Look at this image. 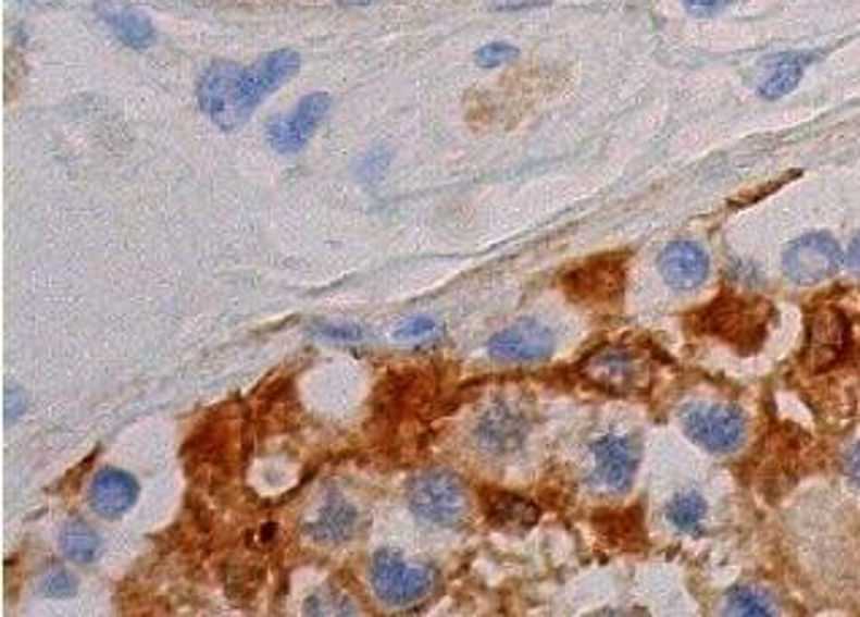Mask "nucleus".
Here are the masks:
<instances>
[{"label": "nucleus", "mask_w": 860, "mask_h": 617, "mask_svg": "<svg viewBox=\"0 0 860 617\" xmlns=\"http://www.w3.org/2000/svg\"><path fill=\"white\" fill-rule=\"evenodd\" d=\"M41 593L49 599H71L76 596V580L63 566H49L41 577Z\"/></svg>", "instance_id": "nucleus-23"}, {"label": "nucleus", "mask_w": 860, "mask_h": 617, "mask_svg": "<svg viewBox=\"0 0 860 617\" xmlns=\"http://www.w3.org/2000/svg\"><path fill=\"white\" fill-rule=\"evenodd\" d=\"M103 11V20L107 25L114 30V36L120 38L122 44L133 49H147L152 47L154 41V27L149 25L147 16H141L138 11L125 9V5H107Z\"/></svg>", "instance_id": "nucleus-19"}, {"label": "nucleus", "mask_w": 860, "mask_h": 617, "mask_svg": "<svg viewBox=\"0 0 860 617\" xmlns=\"http://www.w3.org/2000/svg\"><path fill=\"white\" fill-rule=\"evenodd\" d=\"M552 349L554 333L536 320H518L487 342V353L501 363H541Z\"/></svg>", "instance_id": "nucleus-8"}, {"label": "nucleus", "mask_w": 860, "mask_h": 617, "mask_svg": "<svg viewBox=\"0 0 860 617\" xmlns=\"http://www.w3.org/2000/svg\"><path fill=\"white\" fill-rule=\"evenodd\" d=\"M525 436H528V420L523 411L507 402L493 404L476 425V442L485 453L493 455L514 453L525 442Z\"/></svg>", "instance_id": "nucleus-10"}, {"label": "nucleus", "mask_w": 860, "mask_h": 617, "mask_svg": "<svg viewBox=\"0 0 860 617\" xmlns=\"http://www.w3.org/2000/svg\"><path fill=\"white\" fill-rule=\"evenodd\" d=\"M728 3H734V0H685L687 11H693V14H712Z\"/></svg>", "instance_id": "nucleus-28"}, {"label": "nucleus", "mask_w": 860, "mask_h": 617, "mask_svg": "<svg viewBox=\"0 0 860 617\" xmlns=\"http://www.w3.org/2000/svg\"><path fill=\"white\" fill-rule=\"evenodd\" d=\"M409 507L433 526L452 528L469 513V496L463 482L449 471H425L409 482Z\"/></svg>", "instance_id": "nucleus-4"}, {"label": "nucleus", "mask_w": 860, "mask_h": 617, "mask_svg": "<svg viewBox=\"0 0 860 617\" xmlns=\"http://www.w3.org/2000/svg\"><path fill=\"white\" fill-rule=\"evenodd\" d=\"M436 331H438L436 320H431V317H414V320L403 322L392 336H396V342H417V338L431 336V333Z\"/></svg>", "instance_id": "nucleus-26"}, {"label": "nucleus", "mask_w": 860, "mask_h": 617, "mask_svg": "<svg viewBox=\"0 0 860 617\" xmlns=\"http://www.w3.org/2000/svg\"><path fill=\"white\" fill-rule=\"evenodd\" d=\"M327 111H331V96H325V92L307 96L290 114L274 116L269 122V144L282 155L301 152L312 141L314 131L325 120Z\"/></svg>", "instance_id": "nucleus-7"}, {"label": "nucleus", "mask_w": 860, "mask_h": 617, "mask_svg": "<svg viewBox=\"0 0 860 617\" xmlns=\"http://www.w3.org/2000/svg\"><path fill=\"white\" fill-rule=\"evenodd\" d=\"M725 604H728L731 615H774L771 599L750 585L731 588L728 596H725Z\"/></svg>", "instance_id": "nucleus-22"}, {"label": "nucleus", "mask_w": 860, "mask_h": 617, "mask_svg": "<svg viewBox=\"0 0 860 617\" xmlns=\"http://www.w3.org/2000/svg\"><path fill=\"white\" fill-rule=\"evenodd\" d=\"M658 269L674 291H696L709 276V255L696 242H671L660 252Z\"/></svg>", "instance_id": "nucleus-12"}, {"label": "nucleus", "mask_w": 860, "mask_h": 617, "mask_svg": "<svg viewBox=\"0 0 860 617\" xmlns=\"http://www.w3.org/2000/svg\"><path fill=\"white\" fill-rule=\"evenodd\" d=\"M845 255H842L839 242L831 233H807L787 244L782 255V271L796 285H820L839 274Z\"/></svg>", "instance_id": "nucleus-6"}, {"label": "nucleus", "mask_w": 860, "mask_h": 617, "mask_svg": "<svg viewBox=\"0 0 860 617\" xmlns=\"http://www.w3.org/2000/svg\"><path fill=\"white\" fill-rule=\"evenodd\" d=\"M707 331L728 338L731 344L739 347H752L763 342L765 317L763 311L747 307L745 301H714V307L703 314Z\"/></svg>", "instance_id": "nucleus-11"}, {"label": "nucleus", "mask_w": 860, "mask_h": 617, "mask_svg": "<svg viewBox=\"0 0 860 617\" xmlns=\"http://www.w3.org/2000/svg\"><path fill=\"white\" fill-rule=\"evenodd\" d=\"M582 377L601 391L628 396V393L647 391L652 382V363L641 349L601 347L587 355L582 363Z\"/></svg>", "instance_id": "nucleus-2"}, {"label": "nucleus", "mask_w": 860, "mask_h": 617, "mask_svg": "<svg viewBox=\"0 0 860 617\" xmlns=\"http://www.w3.org/2000/svg\"><path fill=\"white\" fill-rule=\"evenodd\" d=\"M850 328L847 320L836 309H823L809 322V344H807V363L814 371L828 369L831 363L845 355Z\"/></svg>", "instance_id": "nucleus-14"}, {"label": "nucleus", "mask_w": 860, "mask_h": 617, "mask_svg": "<svg viewBox=\"0 0 860 617\" xmlns=\"http://www.w3.org/2000/svg\"><path fill=\"white\" fill-rule=\"evenodd\" d=\"M60 550L74 564H96L103 555V542L85 520H68L60 533Z\"/></svg>", "instance_id": "nucleus-20"}, {"label": "nucleus", "mask_w": 860, "mask_h": 617, "mask_svg": "<svg viewBox=\"0 0 860 617\" xmlns=\"http://www.w3.org/2000/svg\"><path fill=\"white\" fill-rule=\"evenodd\" d=\"M360 515L347 498L331 496L325 502V507L320 509L317 520H312L307 526V533L320 544H344L354 536L358 531Z\"/></svg>", "instance_id": "nucleus-15"}, {"label": "nucleus", "mask_w": 860, "mask_h": 617, "mask_svg": "<svg viewBox=\"0 0 860 617\" xmlns=\"http://www.w3.org/2000/svg\"><path fill=\"white\" fill-rule=\"evenodd\" d=\"M518 54L520 52L512 47V44L496 41V44H487V47H482L479 52H476V63H479L482 69H501V65L518 60Z\"/></svg>", "instance_id": "nucleus-25"}, {"label": "nucleus", "mask_w": 860, "mask_h": 617, "mask_svg": "<svg viewBox=\"0 0 860 617\" xmlns=\"http://www.w3.org/2000/svg\"><path fill=\"white\" fill-rule=\"evenodd\" d=\"M847 263H850V269L860 276V233L856 236V242H852L850 255H847Z\"/></svg>", "instance_id": "nucleus-30"}, {"label": "nucleus", "mask_w": 860, "mask_h": 617, "mask_svg": "<svg viewBox=\"0 0 860 617\" xmlns=\"http://www.w3.org/2000/svg\"><path fill=\"white\" fill-rule=\"evenodd\" d=\"M680 422L693 442L718 455L734 453L747 433L745 415L725 404H687L680 411Z\"/></svg>", "instance_id": "nucleus-5"}, {"label": "nucleus", "mask_w": 860, "mask_h": 617, "mask_svg": "<svg viewBox=\"0 0 860 617\" xmlns=\"http://www.w3.org/2000/svg\"><path fill=\"white\" fill-rule=\"evenodd\" d=\"M87 502H90L92 513L101 515L103 520H120L138 502L136 477L120 469H101L92 477Z\"/></svg>", "instance_id": "nucleus-13"}, {"label": "nucleus", "mask_w": 860, "mask_h": 617, "mask_svg": "<svg viewBox=\"0 0 860 617\" xmlns=\"http://www.w3.org/2000/svg\"><path fill=\"white\" fill-rule=\"evenodd\" d=\"M847 474H850V480L856 482V488L860 491V442L850 453V458H847Z\"/></svg>", "instance_id": "nucleus-29"}, {"label": "nucleus", "mask_w": 860, "mask_h": 617, "mask_svg": "<svg viewBox=\"0 0 860 617\" xmlns=\"http://www.w3.org/2000/svg\"><path fill=\"white\" fill-rule=\"evenodd\" d=\"M814 58H818V54H801V52H790L776 58L774 65H771L769 76H765L763 85H760V96H763L765 101H776V98L796 90L803 71H807V65L812 63Z\"/></svg>", "instance_id": "nucleus-18"}, {"label": "nucleus", "mask_w": 860, "mask_h": 617, "mask_svg": "<svg viewBox=\"0 0 860 617\" xmlns=\"http://www.w3.org/2000/svg\"><path fill=\"white\" fill-rule=\"evenodd\" d=\"M593 460H596V477L603 488L614 493L628 491L634 482L636 469L641 464V442L636 436H601L593 442Z\"/></svg>", "instance_id": "nucleus-9"}, {"label": "nucleus", "mask_w": 860, "mask_h": 617, "mask_svg": "<svg viewBox=\"0 0 860 617\" xmlns=\"http://www.w3.org/2000/svg\"><path fill=\"white\" fill-rule=\"evenodd\" d=\"M371 585L387 607H412L431 596L436 575L428 566H409L396 550H379L371 564Z\"/></svg>", "instance_id": "nucleus-3"}, {"label": "nucleus", "mask_w": 860, "mask_h": 617, "mask_svg": "<svg viewBox=\"0 0 860 617\" xmlns=\"http://www.w3.org/2000/svg\"><path fill=\"white\" fill-rule=\"evenodd\" d=\"M301 69V54L292 49L265 54L249 69L233 63H216L203 74L198 85V103L209 120L222 131H236L247 122L252 109L279 90Z\"/></svg>", "instance_id": "nucleus-1"}, {"label": "nucleus", "mask_w": 860, "mask_h": 617, "mask_svg": "<svg viewBox=\"0 0 860 617\" xmlns=\"http://www.w3.org/2000/svg\"><path fill=\"white\" fill-rule=\"evenodd\" d=\"M665 517L676 531L698 533L703 526V517H707V502L698 493H680L665 507Z\"/></svg>", "instance_id": "nucleus-21"}, {"label": "nucleus", "mask_w": 860, "mask_h": 617, "mask_svg": "<svg viewBox=\"0 0 860 617\" xmlns=\"http://www.w3.org/2000/svg\"><path fill=\"white\" fill-rule=\"evenodd\" d=\"M307 613L309 615H352L354 609H352V604L341 596V593L333 591V588H325V591H320L317 596L309 599Z\"/></svg>", "instance_id": "nucleus-24"}, {"label": "nucleus", "mask_w": 860, "mask_h": 617, "mask_svg": "<svg viewBox=\"0 0 860 617\" xmlns=\"http://www.w3.org/2000/svg\"><path fill=\"white\" fill-rule=\"evenodd\" d=\"M620 287H623V271L603 258L569 276L571 296L585 298V301H603V298L618 296Z\"/></svg>", "instance_id": "nucleus-16"}, {"label": "nucleus", "mask_w": 860, "mask_h": 617, "mask_svg": "<svg viewBox=\"0 0 860 617\" xmlns=\"http://www.w3.org/2000/svg\"><path fill=\"white\" fill-rule=\"evenodd\" d=\"M317 336L333 338V342H363L369 333L358 325H325L317 328Z\"/></svg>", "instance_id": "nucleus-27"}, {"label": "nucleus", "mask_w": 860, "mask_h": 617, "mask_svg": "<svg viewBox=\"0 0 860 617\" xmlns=\"http://www.w3.org/2000/svg\"><path fill=\"white\" fill-rule=\"evenodd\" d=\"M485 513L493 526L507 528V531H525V528L536 526L538 515H541L534 502L514 496V493H490L485 498Z\"/></svg>", "instance_id": "nucleus-17"}]
</instances>
